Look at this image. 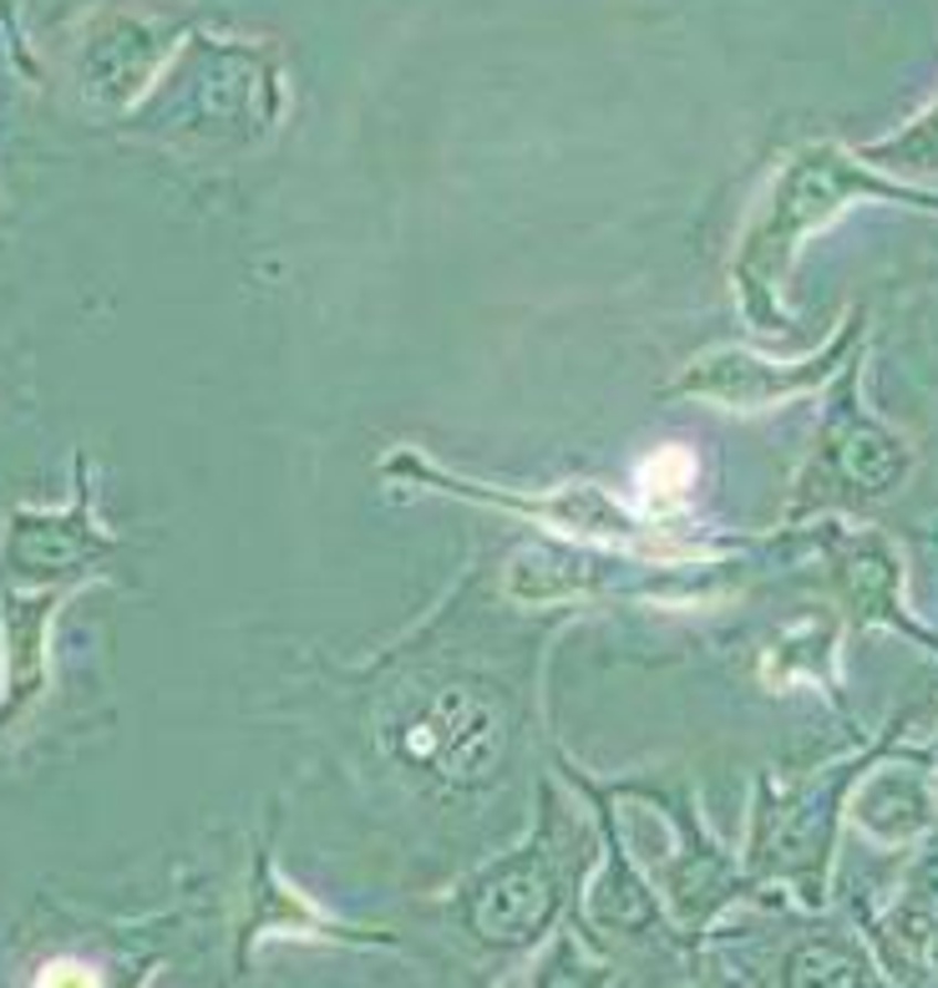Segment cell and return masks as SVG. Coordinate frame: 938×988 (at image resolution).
<instances>
[{
  "label": "cell",
  "mask_w": 938,
  "mask_h": 988,
  "mask_svg": "<svg viewBox=\"0 0 938 988\" xmlns=\"http://www.w3.org/2000/svg\"><path fill=\"white\" fill-rule=\"evenodd\" d=\"M639 482H645V497H680L685 487L695 482V456L685 446H665L655 452L645 466H639Z\"/></svg>",
  "instance_id": "cell-1"
},
{
  "label": "cell",
  "mask_w": 938,
  "mask_h": 988,
  "mask_svg": "<svg viewBox=\"0 0 938 988\" xmlns=\"http://www.w3.org/2000/svg\"><path fill=\"white\" fill-rule=\"evenodd\" d=\"M41 984H97V978H92V968H82V964H51L46 974H41Z\"/></svg>",
  "instance_id": "cell-2"
}]
</instances>
